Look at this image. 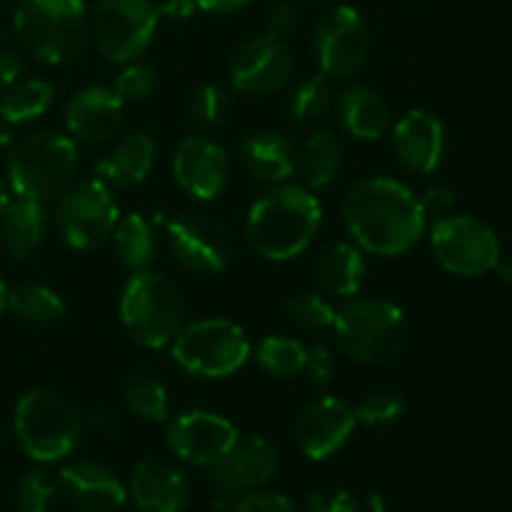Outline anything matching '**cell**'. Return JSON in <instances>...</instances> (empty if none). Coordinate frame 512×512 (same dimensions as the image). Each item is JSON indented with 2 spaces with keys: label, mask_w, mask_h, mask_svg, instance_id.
<instances>
[{
  "label": "cell",
  "mask_w": 512,
  "mask_h": 512,
  "mask_svg": "<svg viewBox=\"0 0 512 512\" xmlns=\"http://www.w3.org/2000/svg\"><path fill=\"white\" fill-rule=\"evenodd\" d=\"M78 170V145L70 135L43 133L20 140L8 155V185L15 198L48 203L58 198Z\"/></svg>",
  "instance_id": "cell-7"
},
{
  "label": "cell",
  "mask_w": 512,
  "mask_h": 512,
  "mask_svg": "<svg viewBox=\"0 0 512 512\" xmlns=\"http://www.w3.org/2000/svg\"><path fill=\"white\" fill-rule=\"evenodd\" d=\"M353 408L335 395H323L298 413L293 423V440L308 460H328L355 433Z\"/></svg>",
  "instance_id": "cell-16"
},
{
  "label": "cell",
  "mask_w": 512,
  "mask_h": 512,
  "mask_svg": "<svg viewBox=\"0 0 512 512\" xmlns=\"http://www.w3.org/2000/svg\"><path fill=\"white\" fill-rule=\"evenodd\" d=\"M110 240H113L120 263L128 270H133V273L148 270V265L153 263L155 233L153 225L148 223V218L143 213L120 215Z\"/></svg>",
  "instance_id": "cell-30"
},
{
  "label": "cell",
  "mask_w": 512,
  "mask_h": 512,
  "mask_svg": "<svg viewBox=\"0 0 512 512\" xmlns=\"http://www.w3.org/2000/svg\"><path fill=\"white\" fill-rule=\"evenodd\" d=\"M168 243L175 260L200 275L223 273L235 258L233 235L208 213H180L170 220Z\"/></svg>",
  "instance_id": "cell-13"
},
{
  "label": "cell",
  "mask_w": 512,
  "mask_h": 512,
  "mask_svg": "<svg viewBox=\"0 0 512 512\" xmlns=\"http://www.w3.org/2000/svg\"><path fill=\"white\" fill-rule=\"evenodd\" d=\"M303 3H318V0H303Z\"/></svg>",
  "instance_id": "cell-52"
},
{
  "label": "cell",
  "mask_w": 512,
  "mask_h": 512,
  "mask_svg": "<svg viewBox=\"0 0 512 512\" xmlns=\"http://www.w3.org/2000/svg\"><path fill=\"white\" fill-rule=\"evenodd\" d=\"M323 225V205L305 185L280 183L260 195L245 218V235L255 253L270 263H285L313 245Z\"/></svg>",
  "instance_id": "cell-2"
},
{
  "label": "cell",
  "mask_w": 512,
  "mask_h": 512,
  "mask_svg": "<svg viewBox=\"0 0 512 512\" xmlns=\"http://www.w3.org/2000/svg\"><path fill=\"white\" fill-rule=\"evenodd\" d=\"M155 85H158V73L150 65L133 60L120 70L118 80H115V93L123 98V103H140L153 93Z\"/></svg>",
  "instance_id": "cell-39"
},
{
  "label": "cell",
  "mask_w": 512,
  "mask_h": 512,
  "mask_svg": "<svg viewBox=\"0 0 512 512\" xmlns=\"http://www.w3.org/2000/svg\"><path fill=\"white\" fill-rule=\"evenodd\" d=\"M300 25V10L293 3H275L268 13V33L285 38Z\"/></svg>",
  "instance_id": "cell-44"
},
{
  "label": "cell",
  "mask_w": 512,
  "mask_h": 512,
  "mask_svg": "<svg viewBox=\"0 0 512 512\" xmlns=\"http://www.w3.org/2000/svg\"><path fill=\"white\" fill-rule=\"evenodd\" d=\"M343 223L363 253L398 258L423 238L428 215L408 185L375 175L350 190L343 203Z\"/></svg>",
  "instance_id": "cell-1"
},
{
  "label": "cell",
  "mask_w": 512,
  "mask_h": 512,
  "mask_svg": "<svg viewBox=\"0 0 512 512\" xmlns=\"http://www.w3.org/2000/svg\"><path fill=\"white\" fill-rule=\"evenodd\" d=\"M190 115L203 130L223 128L230 118V95L215 83L200 85L190 100Z\"/></svg>",
  "instance_id": "cell-37"
},
{
  "label": "cell",
  "mask_w": 512,
  "mask_h": 512,
  "mask_svg": "<svg viewBox=\"0 0 512 512\" xmlns=\"http://www.w3.org/2000/svg\"><path fill=\"white\" fill-rule=\"evenodd\" d=\"M308 348L288 335H268L255 348V363L275 380H290L303 375Z\"/></svg>",
  "instance_id": "cell-32"
},
{
  "label": "cell",
  "mask_w": 512,
  "mask_h": 512,
  "mask_svg": "<svg viewBox=\"0 0 512 512\" xmlns=\"http://www.w3.org/2000/svg\"><path fill=\"white\" fill-rule=\"evenodd\" d=\"M90 425H93L100 435H105V438H115V435L120 433L118 413H115L113 408H105V405H100V408H95L93 413H90Z\"/></svg>",
  "instance_id": "cell-46"
},
{
  "label": "cell",
  "mask_w": 512,
  "mask_h": 512,
  "mask_svg": "<svg viewBox=\"0 0 512 512\" xmlns=\"http://www.w3.org/2000/svg\"><path fill=\"white\" fill-rule=\"evenodd\" d=\"M170 355L185 373L205 380H223L245 368L253 355L248 333L225 318H205L183 325L170 343Z\"/></svg>",
  "instance_id": "cell-8"
},
{
  "label": "cell",
  "mask_w": 512,
  "mask_h": 512,
  "mask_svg": "<svg viewBox=\"0 0 512 512\" xmlns=\"http://www.w3.org/2000/svg\"><path fill=\"white\" fill-rule=\"evenodd\" d=\"M343 168V145L330 130H315L298 153V173L305 188H328Z\"/></svg>",
  "instance_id": "cell-28"
},
{
  "label": "cell",
  "mask_w": 512,
  "mask_h": 512,
  "mask_svg": "<svg viewBox=\"0 0 512 512\" xmlns=\"http://www.w3.org/2000/svg\"><path fill=\"white\" fill-rule=\"evenodd\" d=\"M233 512H303L290 498L280 493H250L235 500Z\"/></svg>",
  "instance_id": "cell-42"
},
{
  "label": "cell",
  "mask_w": 512,
  "mask_h": 512,
  "mask_svg": "<svg viewBox=\"0 0 512 512\" xmlns=\"http://www.w3.org/2000/svg\"><path fill=\"white\" fill-rule=\"evenodd\" d=\"M45 228H48V215H45L43 203H35V200H10L5 213L0 215L3 245L15 260H25L38 250Z\"/></svg>",
  "instance_id": "cell-27"
},
{
  "label": "cell",
  "mask_w": 512,
  "mask_h": 512,
  "mask_svg": "<svg viewBox=\"0 0 512 512\" xmlns=\"http://www.w3.org/2000/svg\"><path fill=\"white\" fill-rule=\"evenodd\" d=\"M10 203V195H8V188L3 185V180H0V215L5 213V208H8Z\"/></svg>",
  "instance_id": "cell-50"
},
{
  "label": "cell",
  "mask_w": 512,
  "mask_h": 512,
  "mask_svg": "<svg viewBox=\"0 0 512 512\" xmlns=\"http://www.w3.org/2000/svg\"><path fill=\"white\" fill-rule=\"evenodd\" d=\"M175 183L195 200H215L230 180V155L208 135H185L173 153Z\"/></svg>",
  "instance_id": "cell-18"
},
{
  "label": "cell",
  "mask_w": 512,
  "mask_h": 512,
  "mask_svg": "<svg viewBox=\"0 0 512 512\" xmlns=\"http://www.w3.org/2000/svg\"><path fill=\"white\" fill-rule=\"evenodd\" d=\"M20 50L45 65H68L90 40V15L83 0H20L13 13Z\"/></svg>",
  "instance_id": "cell-3"
},
{
  "label": "cell",
  "mask_w": 512,
  "mask_h": 512,
  "mask_svg": "<svg viewBox=\"0 0 512 512\" xmlns=\"http://www.w3.org/2000/svg\"><path fill=\"white\" fill-rule=\"evenodd\" d=\"M280 468L278 448L265 435H245L208 468L210 485L220 500H240L275 478Z\"/></svg>",
  "instance_id": "cell-14"
},
{
  "label": "cell",
  "mask_w": 512,
  "mask_h": 512,
  "mask_svg": "<svg viewBox=\"0 0 512 512\" xmlns=\"http://www.w3.org/2000/svg\"><path fill=\"white\" fill-rule=\"evenodd\" d=\"M340 125L355 140L373 143L390 130V108L370 85H350L338 98Z\"/></svg>",
  "instance_id": "cell-25"
},
{
  "label": "cell",
  "mask_w": 512,
  "mask_h": 512,
  "mask_svg": "<svg viewBox=\"0 0 512 512\" xmlns=\"http://www.w3.org/2000/svg\"><path fill=\"white\" fill-rule=\"evenodd\" d=\"M335 343L340 353L363 365H383L400 358L410 343L408 315L385 298H355L335 315Z\"/></svg>",
  "instance_id": "cell-4"
},
{
  "label": "cell",
  "mask_w": 512,
  "mask_h": 512,
  "mask_svg": "<svg viewBox=\"0 0 512 512\" xmlns=\"http://www.w3.org/2000/svg\"><path fill=\"white\" fill-rule=\"evenodd\" d=\"M55 495V483L45 470H30L23 475L15 490V503L20 512H48Z\"/></svg>",
  "instance_id": "cell-38"
},
{
  "label": "cell",
  "mask_w": 512,
  "mask_h": 512,
  "mask_svg": "<svg viewBox=\"0 0 512 512\" xmlns=\"http://www.w3.org/2000/svg\"><path fill=\"white\" fill-rule=\"evenodd\" d=\"M125 405L133 415L148 423H165L170 415V398L165 385L150 373H130L123 383Z\"/></svg>",
  "instance_id": "cell-33"
},
{
  "label": "cell",
  "mask_w": 512,
  "mask_h": 512,
  "mask_svg": "<svg viewBox=\"0 0 512 512\" xmlns=\"http://www.w3.org/2000/svg\"><path fill=\"white\" fill-rule=\"evenodd\" d=\"M155 165V143L148 133H130L115 143L95 165V173L110 188H133Z\"/></svg>",
  "instance_id": "cell-24"
},
{
  "label": "cell",
  "mask_w": 512,
  "mask_h": 512,
  "mask_svg": "<svg viewBox=\"0 0 512 512\" xmlns=\"http://www.w3.org/2000/svg\"><path fill=\"white\" fill-rule=\"evenodd\" d=\"M15 438L35 463H55L78 448L83 418L65 395L50 388H33L20 395L13 415Z\"/></svg>",
  "instance_id": "cell-5"
},
{
  "label": "cell",
  "mask_w": 512,
  "mask_h": 512,
  "mask_svg": "<svg viewBox=\"0 0 512 512\" xmlns=\"http://www.w3.org/2000/svg\"><path fill=\"white\" fill-rule=\"evenodd\" d=\"M335 315L338 310L333 308L328 298L323 293H313V290H303V293H295L288 300V318L293 320L298 328L310 330H328L333 328Z\"/></svg>",
  "instance_id": "cell-35"
},
{
  "label": "cell",
  "mask_w": 512,
  "mask_h": 512,
  "mask_svg": "<svg viewBox=\"0 0 512 512\" xmlns=\"http://www.w3.org/2000/svg\"><path fill=\"white\" fill-rule=\"evenodd\" d=\"M420 205H423L425 215H450V210H453L455 205V193L450 188H443V185H435V188H430L428 193L420 198Z\"/></svg>",
  "instance_id": "cell-45"
},
{
  "label": "cell",
  "mask_w": 512,
  "mask_h": 512,
  "mask_svg": "<svg viewBox=\"0 0 512 512\" xmlns=\"http://www.w3.org/2000/svg\"><path fill=\"white\" fill-rule=\"evenodd\" d=\"M313 50L320 73L348 78L363 68L370 55V30L363 15L350 5H335L320 15L313 30Z\"/></svg>",
  "instance_id": "cell-12"
},
{
  "label": "cell",
  "mask_w": 512,
  "mask_h": 512,
  "mask_svg": "<svg viewBox=\"0 0 512 512\" xmlns=\"http://www.w3.org/2000/svg\"><path fill=\"white\" fill-rule=\"evenodd\" d=\"M393 150L410 173L430 175L445 155V125L430 110H408L390 130Z\"/></svg>",
  "instance_id": "cell-21"
},
{
  "label": "cell",
  "mask_w": 512,
  "mask_h": 512,
  "mask_svg": "<svg viewBox=\"0 0 512 512\" xmlns=\"http://www.w3.org/2000/svg\"><path fill=\"white\" fill-rule=\"evenodd\" d=\"M240 158L250 175L270 185L288 183L298 170V150L288 135L278 130H255L243 140Z\"/></svg>",
  "instance_id": "cell-23"
},
{
  "label": "cell",
  "mask_w": 512,
  "mask_h": 512,
  "mask_svg": "<svg viewBox=\"0 0 512 512\" xmlns=\"http://www.w3.org/2000/svg\"><path fill=\"white\" fill-rule=\"evenodd\" d=\"M128 495L140 512H183L190 500V483L180 468L163 458H145L130 475Z\"/></svg>",
  "instance_id": "cell-22"
},
{
  "label": "cell",
  "mask_w": 512,
  "mask_h": 512,
  "mask_svg": "<svg viewBox=\"0 0 512 512\" xmlns=\"http://www.w3.org/2000/svg\"><path fill=\"white\" fill-rule=\"evenodd\" d=\"M333 105V78L315 73L305 78L290 95V113L295 120H315Z\"/></svg>",
  "instance_id": "cell-34"
},
{
  "label": "cell",
  "mask_w": 512,
  "mask_h": 512,
  "mask_svg": "<svg viewBox=\"0 0 512 512\" xmlns=\"http://www.w3.org/2000/svg\"><path fill=\"white\" fill-rule=\"evenodd\" d=\"M250 3L253 0H198V10H205L210 15H230L248 8Z\"/></svg>",
  "instance_id": "cell-48"
},
{
  "label": "cell",
  "mask_w": 512,
  "mask_h": 512,
  "mask_svg": "<svg viewBox=\"0 0 512 512\" xmlns=\"http://www.w3.org/2000/svg\"><path fill=\"white\" fill-rule=\"evenodd\" d=\"M120 220L118 200L100 178L80 180L58 195L55 228L73 250H95L105 245Z\"/></svg>",
  "instance_id": "cell-9"
},
{
  "label": "cell",
  "mask_w": 512,
  "mask_h": 512,
  "mask_svg": "<svg viewBox=\"0 0 512 512\" xmlns=\"http://www.w3.org/2000/svg\"><path fill=\"white\" fill-rule=\"evenodd\" d=\"M120 323L133 343L150 350L165 348L183 330V295L165 275L138 270L120 295Z\"/></svg>",
  "instance_id": "cell-6"
},
{
  "label": "cell",
  "mask_w": 512,
  "mask_h": 512,
  "mask_svg": "<svg viewBox=\"0 0 512 512\" xmlns=\"http://www.w3.org/2000/svg\"><path fill=\"white\" fill-rule=\"evenodd\" d=\"M8 308L33 325H53L63 320L65 300L43 283H25L8 290Z\"/></svg>",
  "instance_id": "cell-31"
},
{
  "label": "cell",
  "mask_w": 512,
  "mask_h": 512,
  "mask_svg": "<svg viewBox=\"0 0 512 512\" xmlns=\"http://www.w3.org/2000/svg\"><path fill=\"white\" fill-rule=\"evenodd\" d=\"M125 103L115 88L88 85L68 100L65 108V128L75 143L100 145L108 143L123 125Z\"/></svg>",
  "instance_id": "cell-19"
},
{
  "label": "cell",
  "mask_w": 512,
  "mask_h": 512,
  "mask_svg": "<svg viewBox=\"0 0 512 512\" xmlns=\"http://www.w3.org/2000/svg\"><path fill=\"white\" fill-rule=\"evenodd\" d=\"M160 15L153 0H100L90 18V38L110 63H133L150 48Z\"/></svg>",
  "instance_id": "cell-10"
},
{
  "label": "cell",
  "mask_w": 512,
  "mask_h": 512,
  "mask_svg": "<svg viewBox=\"0 0 512 512\" xmlns=\"http://www.w3.org/2000/svg\"><path fill=\"white\" fill-rule=\"evenodd\" d=\"M198 10V0H163L158 5L160 18L168 20H188Z\"/></svg>",
  "instance_id": "cell-47"
},
{
  "label": "cell",
  "mask_w": 512,
  "mask_h": 512,
  "mask_svg": "<svg viewBox=\"0 0 512 512\" xmlns=\"http://www.w3.org/2000/svg\"><path fill=\"white\" fill-rule=\"evenodd\" d=\"M55 100V90L48 80L28 78L13 80L0 95V120L8 125H23L43 118Z\"/></svg>",
  "instance_id": "cell-29"
},
{
  "label": "cell",
  "mask_w": 512,
  "mask_h": 512,
  "mask_svg": "<svg viewBox=\"0 0 512 512\" xmlns=\"http://www.w3.org/2000/svg\"><path fill=\"white\" fill-rule=\"evenodd\" d=\"M405 408H408V403H405L403 395L393 393V390H373L358 400L353 413L358 423L368 425V428H383V425L403 418Z\"/></svg>",
  "instance_id": "cell-36"
},
{
  "label": "cell",
  "mask_w": 512,
  "mask_h": 512,
  "mask_svg": "<svg viewBox=\"0 0 512 512\" xmlns=\"http://www.w3.org/2000/svg\"><path fill=\"white\" fill-rule=\"evenodd\" d=\"M238 428L213 410H185L168 420L165 443L183 463L210 468L238 440Z\"/></svg>",
  "instance_id": "cell-15"
},
{
  "label": "cell",
  "mask_w": 512,
  "mask_h": 512,
  "mask_svg": "<svg viewBox=\"0 0 512 512\" xmlns=\"http://www.w3.org/2000/svg\"><path fill=\"white\" fill-rule=\"evenodd\" d=\"M20 75V45L10 33L0 30V90L18 80Z\"/></svg>",
  "instance_id": "cell-43"
},
{
  "label": "cell",
  "mask_w": 512,
  "mask_h": 512,
  "mask_svg": "<svg viewBox=\"0 0 512 512\" xmlns=\"http://www.w3.org/2000/svg\"><path fill=\"white\" fill-rule=\"evenodd\" d=\"M5 308H8V288H5L3 278H0V315L5 313Z\"/></svg>",
  "instance_id": "cell-51"
},
{
  "label": "cell",
  "mask_w": 512,
  "mask_h": 512,
  "mask_svg": "<svg viewBox=\"0 0 512 512\" xmlns=\"http://www.w3.org/2000/svg\"><path fill=\"white\" fill-rule=\"evenodd\" d=\"M58 488L73 508L83 512H115L128 500L123 480L103 463L75 460L58 475Z\"/></svg>",
  "instance_id": "cell-20"
},
{
  "label": "cell",
  "mask_w": 512,
  "mask_h": 512,
  "mask_svg": "<svg viewBox=\"0 0 512 512\" xmlns=\"http://www.w3.org/2000/svg\"><path fill=\"white\" fill-rule=\"evenodd\" d=\"M308 512H363V508L348 490L318 488L308 493Z\"/></svg>",
  "instance_id": "cell-41"
},
{
  "label": "cell",
  "mask_w": 512,
  "mask_h": 512,
  "mask_svg": "<svg viewBox=\"0 0 512 512\" xmlns=\"http://www.w3.org/2000/svg\"><path fill=\"white\" fill-rule=\"evenodd\" d=\"M303 375L308 378L310 388L315 390H328L335 378V360L325 345H313L308 348V358H305Z\"/></svg>",
  "instance_id": "cell-40"
},
{
  "label": "cell",
  "mask_w": 512,
  "mask_h": 512,
  "mask_svg": "<svg viewBox=\"0 0 512 512\" xmlns=\"http://www.w3.org/2000/svg\"><path fill=\"white\" fill-rule=\"evenodd\" d=\"M315 278L323 293L333 298H355L368 278L363 250L353 243L330 245L315 263Z\"/></svg>",
  "instance_id": "cell-26"
},
{
  "label": "cell",
  "mask_w": 512,
  "mask_h": 512,
  "mask_svg": "<svg viewBox=\"0 0 512 512\" xmlns=\"http://www.w3.org/2000/svg\"><path fill=\"white\" fill-rule=\"evenodd\" d=\"M430 248L440 268L460 278H480L498 265L500 240L495 230L473 215H443L430 228Z\"/></svg>",
  "instance_id": "cell-11"
},
{
  "label": "cell",
  "mask_w": 512,
  "mask_h": 512,
  "mask_svg": "<svg viewBox=\"0 0 512 512\" xmlns=\"http://www.w3.org/2000/svg\"><path fill=\"white\" fill-rule=\"evenodd\" d=\"M295 68V58L283 38L265 33L250 38L230 63V83L243 95H270L283 88Z\"/></svg>",
  "instance_id": "cell-17"
},
{
  "label": "cell",
  "mask_w": 512,
  "mask_h": 512,
  "mask_svg": "<svg viewBox=\"0 0 512 512\" xmlns=\"http://www.w3.org/2000/svg\"><path fill=\"white\" fill-rule=\"evenodd\" d=\"M495 270H498V275L505 280V283H512V258H503V255H500Z\"/></svg>",
  "instance_id": "cell-49"
}]
</instances>
